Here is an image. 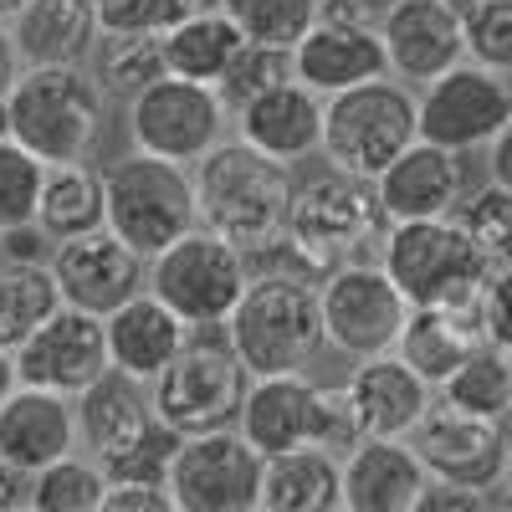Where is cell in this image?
I'll use <instances>...</instances> for the list:
<instances>
[{
    "label": "cell",
    "mask_w": 512,
    "mask_h": 512,
    "mask_svg": "<svg viewBox=\"0 0 512 512\" xmlns=\"http://www.w3.org/2000/svg\"><path fill=\"white\" fill-rule=\"evenodd\" d=\"M482 344H487V333H482L477 303H425V308H410L395 354L431 384V390H441Z\"/></svg>",
    "instance_id": "cell-26"
},
{
    "label": "cell",
    "mask_w": 512,
    "mask_h": 512,
    "mask_svg": "<svg viewBox=\"0 0 512 512\" xmlns=\"http://www.w3.org/2000/svg\"><path fill=\"white\" fill-rule=\"evenodd\" d=\"M246 282H251V256L210 226H195L175 246L149 256V292L164 297L190 328H226Z\"/></svg>",
    "instance_id": "cell-9"
},
{
    "label": "cell",
    "mask_w": 512,
    "mask_h": 512,
    "mask_svg": "<svg viewBox=\"0 0 512 512\" xmlns=\"http://www.w3.org/2000/svg\"><path fill=\"white\" fill-rule=\"evenodd\" d=\"M241 52H246V31L226 11H195L164 31V62L175 77L216 82L221 88Z\"/></svg>",
    "instance_id": "cell-31"
},
{
    "label": "cell",
    "mask_w": 512,
    "mask_h": 512,
    "mask_svg": "<svg viewBox=\"0 0 512 512\" xmlns=\"http://www.w3.org/2000/svg\"><path fill=\"white\" fill-rule=\"evenodd\" d=\"M103 82L72 62L26 67L11 88V139L26 144L36 159L67 164L82 159L103 134Z\"/></svg>",
    "instance_id": "cell-3"
},
{
    "label": "cell",
    "mask_w": 512,
    "mask_h": 512,
    "mask_svg": "<svg viewBox=\"0 0 512 512\" xmlns=\"http://www.w3.org/2000/svg\"><path fill=\"white\" fill-rule=\"evenodd\" d=\"M487 507H497L492 487H466V482H441V477L425 482L415 502V512H487Z\"/></svg>",
    "instance_id": "cell-43"
},
{
    "label": "cell",
    "mask_w": 512,
    "mask_h": 512,
    "mask_svg": "<svg viewBox=\"0 0 512 512\" xmlns=\"http://www.w3.org/2000/svg\"><path fill=\"white\" fill-rule=\"evenodd\" d=\"M0 139H11V108L0 103Z\"/></svg>",
    "instance_id": "cell-53"
},
{
    "label": "cell",
    "mask_w": 512,
    "mask_h": 512,
    "mask_svg": "<svg viewBox=\"0 0 512 512\" xmlns=\"http://www.w3.org/2000/svg\"><path fill=\"white\" fill-rule=\"evenodd\" d=\"M82 446V425L72 395L41 390V384H21V390L0 405V456L21 461L31 472L52 466L57 456H72Z\"/></svg>",
    "instance_id": "cell-23"
},
{
    "label": "cell",
    "mask_w": 512,
    "mask_h": 512,
    "mask_svg": "<svg viewBox=\"0 0 512 512\" xmlns=\"http://www.w3.org/2000/svg\"><path fill=\"white\" fill-rule=\"evenodd\" d=\"M512 123V82L482 62H456L420 93V139L446 144L456 154L487 149Z\"/></svg>",
    "instance_id": "cell-14"
},
{
    "label": "cell",
    "mask_w": 512,
    "mask_h": 512,
    "mask_svg": "<svg viewBox=\"0 0 512 512\" xmlns=\"http://www.w3.org/2000/svg\"><path fill=\"white\" fill-rule=\"evenodd\" d=\"M47 246H57V241L41 231V221H26V226L6 231V256H11V262H52Z\"/></svg>",
    "instance_id": "cell-46"
},
{
    "label": "cell",
    "mask_w": 512,
    "mask_h": 512,
    "mask_svg": "<svg viewBox=\"0 0 512 512\" xmlns=\"http://www.w3.org/2000/svg\"><path fill=\"white\" fill-rule=\"evenodd\" d=\"M31 502H36V472L0 456V512H31Z\"/></svg>",
    "instance_id": "cell-45"
},
{
    "label": "cell",
    "mask_w": 512,
    "mask_h": 512,
    "mask_svg": "<svg viewBox=\"0 0 512 512\" xmlns=\"http://www.w3.org/2000/svg\"><path fill=\"white\" fill-rule=\"evenodd\" d=\"M425 482H431V472L405 436H364L344 456L349 512H415Z\"/></svg>",
    "instance_id": "cell-21"
},
{
    "label": "cell",
    "mask_w": 512,
    "mask_h": 512,
    "mask_svg": "<svg viewBox=\"0 0 512 512\" xmlns=\"http://www.w3.org/2000/svg\"><path fill=\"white\" fill-rule=\"evenodd\" d=\"M502 492H507V507H512V441H507V466H502Z\"/></svg>",
    "instance_id": "cell-52"
},
{
    "label": "cell",
    "mask_w": 512,
    "mask_h": 512,
    "mask_svg": "<svg viewBox=\"0 0 512 512\" xmlns=\"http://www.w3.org/2000/svg\"><path fill=\"white\" fill-rule=\"evenodd\" d=\"M420 139V98L390 77L333 93L323 108V154L333 169L379 180Z\"/></svg>",
    "instance_id": "cell-7"
},
{
    "label": "cell",
    "mask_w": 512,
    "mask_h": 512,
    "mask_svg": "<svg viewBox=\"0 0 512 512\" xmlns=\"http://www.w3.org/2000/svg\"><path fill=\"white\" fill-rule=\"evenodd\" d=\"M128 134H134V149L195 164L226 139V93L216 82L169 72L128 98Z\"/></svg>",
    "instance_id": "cell-12"
},
{
    "label": "cell",
    "mask_w": 512,
    "mask_h": 512,
    "mask_svg": "<svg viewBox=\"0 0 512 512\" xmlns=\"http://www.w3.org/2000/svg\"><path fill=\"white\" fill-rule=\"evenodd\" d=\"M77 425H82L88 456H98L108 472L113 461H123L128 451H139L154 436L159 410H154V395H144V379H128L123 369H108L98 384H88L77 395Z\"/></svg>",
    "instance_id": "cell-22"
},
{
    "label": "cell",
    "mask_w": 512,
    "mask_h": 512,
    "mask_svg": "<svg viewBox=\"0 0 512 512\" xmlns=\"http://www.w3.org/2000/svg\"><path fill=\"white\" fill-rule=\"evenodd\" d=\"M21 6H26V0H0V21H6V26H11V21L21 16Z\"/></svg>",
    "instance_id": "cell-51"
},
{
    "label": "cell",
    "mask_w": 512,
    "mask_h": 512,
    "mask_svg": "<svg viewBox=\"0 0 512 512\" xmlns=\"http://www.w3.org/2000/svg\"><path fill=\"white\" fill-rule=\"evenodd\" d=\"M226 338L251 369V379L262 374H303L313 354L328 344L323 338V308H318V287L303 277H251L241 303L226 318Z\"/></svg>",
    "instance_id": "cell-2"
},
{
    "label": "cell",
    "mask_w": 512,
    "mask_h": 512,
    "mask_svg": "<svg viewBox=\"0 0 512 512\" xmlns=\"http://www.w3.org/2000/svg\"><path fill=\"white\" fill-rule=\"evenodd\" d=\"M379 36L390 52V72L400 82H420V88L466 62V21L446 0H390Z\"/></svg>",
    "instance_id": "cell-18"
},
{
    "label": "cell",
    "mask_w": 512,
    "mask_h": 512,
    "mask_svg": "<svg viewBox=\"0 0 512 512\" xmlns=\"http://www.w3.org/2000/svg\"><path fill=\"white\" fill-rule=\"evenodd\" d=\"M16 364H21V384H41V390H57V395H72L77 400L88 384H98L113 369L108 318L62 303L16 349Z\"/></svg>",
    "instance_id": "cell-15"
},
{
    "label": "cell",
    "mask_w": 512,
    "mask_h": 512,
    "mask_svg": "<svg viewBox=\"0 0 512 512\" xmlns=\"http://www.w3.org/2000/svg\"><path fill=\"white\" fill-rule=\"evenodd\" d=\"M507 431L497 415H477L461 405H431L410 431V446L420 451L425 472L441 482H466V487H502L507 466Z\"/></svg>",
    "instance_id": "cell-16"
},
{
    "label": "cell",
    "mask_w": 512,
    "mask_h": 512,
    "mask_svg": "<svg viewBox=\"0 0 512 512\" xmlns=\"http://www.w3.org/2000/svg\"><path fill=\"white\" fill-rule=\"evenodd\" d=\"M287 77H297L292 72V52H282V47H256V41H246V52L236 57V67L226 72V82H221V93H226V103H246V98H256L262 88H272V82H287Z\"/></svg>",
    "instance_id": "cell-40"
},
{
    "label": "cell",
    "mask_w": 512,
    "mask_h": 512,
    "mask_svg": "<svg viewBox=\"0 0 512 512\" xmlns=\"http://www.w3.org/2000/svg\"><path fill=\"white\" fill-rule=\"evenodd\" d=\"M323 108L328 98L313 93L303 77L272 82V88H262L236 108V139L256 144L282 164H297L323 149Z\"/></svg>",
    "instance_id": "cell-19"
},
{
    "label": "cell",
    "mask_w": 512,
    "mask_h": 512,
    "mask_svg": "<svg viewBox=\"0 0 512 512\" xmlns=\"http://www.w3.org/2000/svg\"><path fill=\"white\" fill-rule=\"evenodd\" d=\"M477 313H482V333H487V344L507 349L512 354V262L497 267L477 297Z\"/></svg>",
    "instance_id": "cell-42"
},
{
    "label": "cell",
    "mask_w": 512,
    "mask_h": 512,
    "mask_svg": "<svg viewBox=\"0 0 512 512\" xmlns=\"http://www.w3.org/2000/svg\"><path fill=\"white\" fill-rule=\"evenodd\" d=\"M16 390H21V364H16V349L0 344V405H6Z\"/></svg>",
    "instance_id": "cell-49"
},
{
    "label": "cell",
    "mask_w": 512,
    "mask_h": 512,
    "mask_svg": "<svg viewBox=\"0 0 512 512\" xmlns=\"http://www.w3.org/2000/svg\"><path fill=\"white\" fill-rule=\"evenodd\" d=\"M185 344H190V323L149 287L108 313V354H113V369H123L128 379L154 384Z\"/></svg>",
    "instance_id": "cell-27"
},
{
    "label": "cell",
    "mask_w": 512,
    "mask_h": 512,
    "mask_svg": "<svg viewBox=\"0 0 512 512\" xmlns=\"http://www.w3.org/2000/svg\"><path fill=\"white\" fill-rule=\"evenodd\" d=\"M292 72L313 93L333 98V93L359 88V82L390 77V52H384L379 26H369V21H318L292 47Z\"/></svg>",
    "instance_id": "cell-20"
},
{
    "label": "cell",
    "mask_w": 512,
    "mask_h": 512,
    "mask_svg": "<svg viewBox=\"0 0 512 512\" xmlns=\"http://www.w3.org/2000/svg\"><path fill=\"white\" fill-rule=\"evenodd\" d=\"M487 180H497V185L512 190V123L487 144Z\"/></svg>",
    "instance_id": "cell-48"
},
{
    "label": "cell",
    "mask_w": 512,
    "mask_h": 512,
    "mask_svg": "<svg viewBox=\"0 0 512 512\" xmlns=\"http://www.w3.org/2000/svg\"><path fill=\"white\" fill-rule=\"evenodd\" d=\"M390 231V210L379 200V185L349 169H328L308 180L287 216V256H297L308 272H333Z\"/></svg>",
    "instance_id": "cell-4"
},
{
    "label": "cell",
    "mask_w": 512,
    "mask_h": 512,
    "mask_svg": "<svg viewBox=\"0 0 512 512\" xmlns=\"http://www.w3.org/2000/svg\"><path fill=\"white\" fill-rule=\"evenodd\" d=\"M466 57L512 77V0H487L466 16Z\"/></svg>",
    "instance_id": "cell-39"
},
{
    "label": "cell",
    "mask_w": 512,
    "mask_h": 512,
    "mask_svg": "<svg viewBox=\"0 0 512 512\" xmlns=\"http://www.w3.org/2000/svg\"><path fill=\"white\" fill-rule=\"evenodd\" d=\"M456 226L477 241V251L487 256L492 267H507L512 262V190L487 180L482 190L461 195V205L451 210Z\"/></svg>",
    "instance_id": "cell-37"
},
{
    "label": "cell",
    "mask_w": 512,
    "mask_h": 512,
    "mask_svg": "<svg viewBox=\"0 0 512 512\" xmlns=\"http://www.w3.org/2000/svg\"><path fill=\"white\" fill-rule=\"evenodd\" d=\"M67 303L52 262H11L0 256V344L21 349L26 338Z\"/></svg>",
    "instance_id": "cell-32"
},
{
    "label": "cell",
    "mask_w": 512,
    "mask_h": 512,
    "mask_svg": "<svg viewBox=\"0 0 512 512\" xmlns=\"http://www.w3.org/2000/svg\"><path fill=\"white\" fill-rule=\"evenodd\" d=\"M446 6H451V11H456V16L466 21V16H472V11H482V6H487V0H446Z\"/></svg>",
    "instance_id": "cell-50"
},
{
    "label": "cell",
    "mask_w": 512,
    "mask_h": 512,
    "mask_svg": "<svg viewBox=\"0 0 512 512\" xmlns=\"http://www.w3.org/2000/svg\"><path fill=\"white\" fill-rule=\"evenodd\" d=\"M318 308H323V338L349 354V359H369V354H390L400 344V328L410 318V297L400 292V282L390 277V267L374 262H344L323 272L318 282Z\"/></svg>",
    "instance_id": "cell-10"
},
{
    "label": "cell",
    "mask_w": 512,
    "mask_h": 512,
    "mask_svg": "<svg viewBox=\"0 0 512 512\" xmlns=\"http://www.w3.org/2000/svg\"><path fill=\"white\" fill-rule=\"evenodd\" d=\"M246 390H251V369L231 349V338L226 344H185L175 364L154 379V410L180 436L226 431V425L241 420Z\"/></svg>",
    "instance_id": "cell-11"
},
{
    "label": "cell",
    "mask_w": 512,
    "mask_h": 512,
    "mask_svg": "<svg viewBox=\"0 0 512 512\" xmlns=\"http://www.w3.org/2000/svg\"><path fill=\"white\" fill-rule=\"evenodd\" d=\"M103 31H169L190 16L185 0H93Z\"/></svg>",
    "instance_id": "cell-41"
},
{
    "label": "cell",
    "mask_w": 512,
    "mask_h": 512,
    "mask_svg": "<svg viewBox=\"0 0 512 512\" xmlns=\"http://www.w3.org/2000/svg\"><path fill=\"white\" fill-rule=\"evenodd\" d=\"M103 185H108V231H118L144 256H159L164 246H175L185 231L200 226L195 169H185L180 159L134 149L103 169Z\"/></svg>",
    "instance_id": "cell-5"
},
{
    "label": "cell",
    "mask_w": 512,
    "mask_h": 512,
    "mask_svg": "<svg viewBox=\"0 0 512 512\" xmlns=\"http://www.w3.org/2000/svg\"><path fill=\"white\" fill-rule=\"evenodd\" d=\"M98 512H175L169 482H108Z\"/></svg>",
    "instance_id": "cell-44"
},
{
    "label": "cell",
    "mask_w": 512,
    "mask_h": 512,
    "mask_svg": "<svg viewBox=\"0 0 512 512\" xmlns=\"http://www.w3.org/2000/svg\"><path fill=\"white\" fill-rule=\"evenodd\" d=\"M390 221H425V216H451L466 195L461 154L431 139H415L384 175L374 180Z\"/></svg>",
    "instance_id": "cell-24"
},
{
    "label": "cell",
    "mask_w": 512,
    "mask_h": 512,
    "mask_svg": "<svg viewBox=\"0 0 512 512\" xmlns=\"http://www.w3.org/2000/svg\"><path fill=\"white\" fill-rule=\"evenodd\" d=\"M41 180H47V159H36L16 139H0V231L36 221Z\"/></svg>",
    "instance_id": "cell-38"
},
{
    "label": "cell",
    "mask_w": 512,
    "mask_h": 512,
    "mask_svg": "<svg viewBox=\"0 0 512 512\" xmlns=\"http://www.w3.org/2000/svg\"><path fill=\"white\" fill-rule=\"evenodd\" d=\"M344 507V461L328 446H297L267 456L262 466V507L256 512H338Z\"/></svg>",
    "instance_id": "cell-29"
},
{
    "label": "cell",
    "mask_w": 512,
    "mask_h": 512,
    "mask_svg": "<svg viewBox=\"0 0 512 512\" xmlns=\"http://www.w3.org/2000/svg\"><path fill=\"white\" fill-rule=\"evenodd\" d=\"M11 36H16L26 67H41V62L82 67L98 47L103 21H98L93 0H26L21 16L11 21Z\"/></svg>",
    "instance_id": "cell-28"
},
{
    "label": "cell",
    "mask_w": 512,
    "mask_h": 512,
    "mask_svg": "<svg viewBox=\"0 0 512 512\" xmlns=\"http://www.w3.org/2000/svg\"><path fill=\"white\" fill-rule=\"evenodd\" d=\"M226 16L246 31L256 47H282L292 52L318 21H323V0H226Z\"/></svg>",
    "instance_id": "cell-35"
},
{
    "label": "cell",
    "mask_w": 512,
    "mask_h": 512,
    "mask_svg": "<svg viewBox=\"0 0 512 512\" xmlns=\"http://www.w3.org/2000/svg\"><path fill=\"white\" fill-rule=\"evenodd\" d=\"M349 405H354L359 441L364 436H410L420 425V415L431 410V384L395 349L369 354V359H359V369L349 379Z\"/></svg>",
    "instance_id": "cell-25"
},
{
    "label": "cell",
    "mask_w": 512,
    "mask_h": 512,
    "mask_svg": "<svg viewBox=\"0 0 512 512\" xmlns=\"http://www.w3.org/2000/svg\"><path fill=\"white\" fill-rule=\"evenodd\" d=\"M144 262L149 256L134 251L108 226L52 246V272L62 282V297L72 308H88V313H103V318L149 287V267Z\"/></svg>",
    "instance_id": "cell-17"
},
{
    "label": "cell",
    "mask_w": 512,
    "mask_h": 512,
    "mask_svg": "<svg viewBox=\"0 0 512 512\" xmlns=\"http://www.w3.org/2000/svg\"><path fill=\"white\" fill-rule=\"evenodd\" d=\"M236 431L262 456H282V451H297V446L349 451L359 441L349 384L344 390H323V384H313L303 374H262V379H251Z\"/></svg>",
    "instance_id": "cell-6"
},
{
    "label": "cell",
    "mask_w": 512,
    "mask_h": 512,
    "mask_svg": "<svg viewBox=\"0 0 512 512\" xmlns=\"http://www.w3.org/2000/svg\"><path fill=\"white\" fill-rule=\"evenodd\" d=\"M195 200H200V226L226 236L246 256L277 251L287 241L292 216V164L262 154L246 139H221L210 154L195 159Z\"/></svg>",
    "instance_id": "cell-1"
},
{
    "label": "cell",
    "mask_w": 512,
    "mask_h": 512,
    "mask_svg": "<svg viewBox=\"0 0 512 512\" xmlns=\"http://www.w3.org/2000/svg\"><path fill=\"white\" fill-rule=\"evenodd\" d=\"M93 77L103 82V93L113 98H134L149 82L169 77L164 62V31H103L93 47Z\"/></svg>",
    "instance_id": "cell-33"
},
{
    "label": "cell",
    "mask_w": 512,
    "mask_h": 512,
    "mask_svg": "<svg viewBox=\"0 0 512 512\" xmlns=\"http://www.w3.org/2000/svg\"><path fill=\"white\" fill-rule=\"evenodd\" d=\"M384 267L410 297V308L425 303H477L487 277L497 272L477 241L456 226V216H425V221H390L384 231Z\"/></svg>",
    "instance_id": "cell-8"
},
{
    "label": "cell",
    "mask_w": 512,
    "mask_h": 512,
    "mask_svg": "<svg viewBox=\"0 0 512 512\" xmlns=\"http://www.w3.org/2000/svg\"><path fill=\"white\" fill-rule=\"evenodd\" d=\"M262 466L267 456L236 425L185 436L169 461L175 512H256L262 507Z\"/></svg>",
    "instance_id": "cell-13"
},
{
    "label": "cell",
    "mask_w": 512,
    "mask_h": 512,
    "mask_svg": "<svg viewBox=\"0 0 512 512\" xmlns=\"http://www.w3.org/2000/svg\"><path fill=\"white\" fill-rule=\"evenodd\" d=\"M0 256H6V231H0Z\"/></svg>",
    "instance_id": "cell-54"
},
{
    "label": "cell",
    "mask_w": 512,
    "mask_h": 512,
    "mask_svg": "<svg viewBox=\"0 0 512 512\" xmlns=\"http://www.w3.org/2000/svg\"><path fill=\"white\" fill-rule=\"evenodd\" d=\"M441 390H446V400L461 405V410L507 420V415H512V354L497 349V344H482L472 359H466V364L441 384Z\"/></svg>",
    "instance_id": "cell-34"
},
{
    "label": "cell",
    "mask_w": 512,
    "mask_h": 512,
    "mask_svg": "<svg viewBox=\"0 0 512 512\" xmlns=\"http://www.w3.org/2000/svg\"><path fill=\"white\" fill-rule=\"evenodd\" d=\"M36 221L52 241H72L88 236L98 226H108V185L103 169L67 159V164H47V180H41V205Z\"/></svg>",
    "instance_id": "cell-30"
},
{
    "label": "cell",
    "mask_w": 512,
    "mask_h": 512,
    "mask_svg": "<svg viewBox=\"0 0 512 512\" xmlns=\"http://www.w3.org/2000/svg\"><path fill=\"white\" fill-rule=\"evenodd\" d=\"M103 492H108L103 461L98 456L82 461L72 451V456H57L52 466H41V472H36V502H31V512H98L103 507Z\"/></svg>",
    "instance_id": "cell-36"
},
{
    "label": "cell",
    "mask_w": 512,
    "mask_h": 512,
    "mask_svg": "<svg viewBox=\"0 0 512 512\" xmlns=\"http://www.w3.org/2000/svg\"><path fill=\"white\" fill-rule=\"evenodd\" d=\"M21 72H26V57H21V47H16V36H11V26L0 21V103L11 98V88L21 82Z\"/></svg>",
    "instance_id": "cell-47"
}]
</instances>
